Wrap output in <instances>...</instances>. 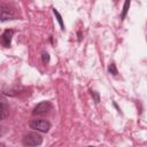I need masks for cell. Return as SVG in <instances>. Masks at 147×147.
<instances>
[{"label":"cell","mask_w":147,"mask_h":147,"mask_svg":"<svg viewBox=\"0 0 147 147\" xmlns=\"http://www.w3.org/2000/svg\"><path fill=\"white\" fill-rule=\"evenodd\" d=\"M51 110H52V103H51L49 101H42V102L38 103V105L34 107L32 114H33V115H37V116H45V115H47Z\"/></svg>","instance_id":"obj_3"},{"label":"cell","mask_w":147,"mask_h":147,"mask_svg":"<svg viewBox=\"0 0 147 147\" xmlns=\"http://www.w3.org/2000/svg\"><path fill=\"white\" fill-rule=\"evenodd\" d=\"M13 34H14V31L13 30H6L1 37H0V44L5 47H9L10 44H11V38H13Z\"/></svg>","instance_id":"obj_5"},{"label":"cell","mask_w":147,"mask_h":147,"mask_svg":"<svg viewBox=\"0 0 147 147\" xmlns=\"http://www.w3.org/2000/svg\"><path fill=\"white\" fill-rule=\"evenodd\" d=\"M53 13L56 15V18H57V22L60 23V26H61V29H62V30H64V24H63V21H62V17H61V15L59 14V11H57L55 8L53 9Z\"/></svg>","instance_id":"obj_7"},{"label":"cell","mask_w":147,"mask_h":147,"mask_svg":"<svg viewBox=\"0 0 147 147\" xmlns=\"http://www.w3.org/2000/svg\"><path fill=\"white\" fill-rule=\"evenodd\" d=\"M9 115V109L5 102H0V121L7 118Z\"/></svg>","instance_id":"obj_6"},{"label":"cell","mask_w":147,"mask_h":147,"mask_svg":"<svg viewBox=\"0 0 147 147\" xmlns=\"http://www.w3.org/2000/svg\"><path fill=\"white\" fill-rule=\"evenodd\" d=\"M22 142H23V146L25 147H36V146L41 145L42 137L37 132H29L28 134L23 137Z\"/></svg>","instance_id":"obj_1"},{"label":"cell","mask_w":147,"mask_h":147,"mask_svg":"<svg viewBox=\"0 0 147 147\" xmlns=\"http://www.w3.org/2000/svg\"><path fill=\"white\" fill-rule=\"evenodd\" d=\"M15 18V13L7 6H0V21H9Z\"/></svg>","instance_id":"obj_4"},{"label":"cell","mask_w":147,"mask_h":147,"mask_svg":"<svg viewBox=\"0 0 147 147\" xmlns=\"http://www.w3.org/2000/svg\"><path fill=\"white\" fill-rule=\"evenodd\" d=\"M42 62L44 63H48L49 62V55L47 53H44L42 54Z\"/></svg>","instance_id":"obj_10"},{"label":"cell","mask_w":147,"mask_h":147,"mask_svg":"<svg viewBox=\"0 0 147 147\" xmlns=\"http://www.w3.org/2000/svg\"><path fill=\"white\" fill-rule=\"evenodd\" d=\"M108 71H109L111 75H114V76H116V75H117V69H116V67H115V64H114V63H111V64L109 65Z\"/></svg>","instance_id":"obj_9"},{"label":"cell","mask_w":147,"mask_h":147,"mask_svg":"<svg viewBox=\"0 0 147 147\" xmlns=\"http://www.w3.org/2000/svg\"><path fill=\"white\" fill-rule=\"evenodd\" d=\"M29 126L39 132H48L51 129V123L46 119H32L29 123Z\"/></svg>","instance_id":"obj_2"},{"label":"cell","mask_w":147,"mask_h":147,"mask_svg":"<svg viewBox=\"0 0 147 147\" xmlns=\"http://www.w3.org/2000/svg\"><path fill=\"white\" fill-rule=\"evenodd\" d=\"M92 95L94 96V99H95V102L98 103V102H99V95H98L95 92H92Z\"/></svg>","instance_id":"obj_11"},{"label":"cell","mask_w":147,"mask_h":147,"mask_svg":"<svg viewBox=\"0 0 147 147\" xmlns=\"http://www.w3.org/2000/svg\"><path fill=\"white\" fill-rule=\"evenodd\" d=\"M129 7H130V1H125V2H124V7H123V11H122V15H121V18H122V20L125 18V15H126V13H127Z\"/></svg>","instance_id":"obj_8"}]
</instances>
